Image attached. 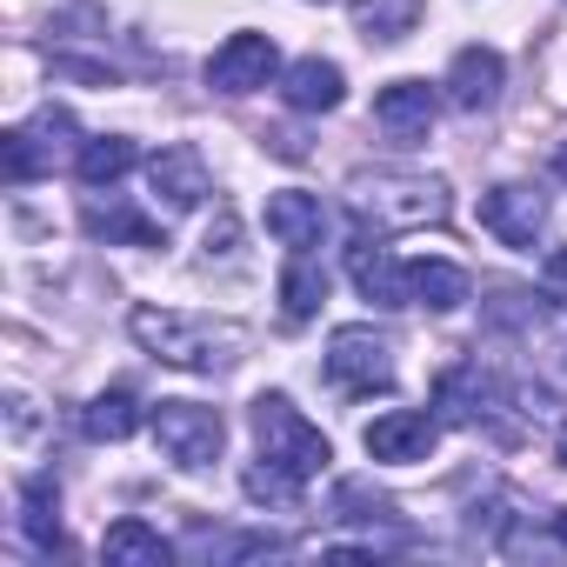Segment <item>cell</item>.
Returning <instances> with one entry per match:
<instances>
[{"label": "cell", "instance_id": "22", "mask_svg": "<svg viewBox=\"0 0 567 567\" xmlns=\"http://www.w3.org/2000/svg\"><path fill=\"white\" fill-rule=\"evenodd\" d=\"M328 301V267L315 254H295L288 267H280V315L288 321H315Z\"/></svg>", "mask_w": 567, "mask_h": 567}, {"label": "cell", "instance_id": "7", "mask_svg": "<svg viewBox=\"0 0 567 567\" xmlns=\"http://www.w3.org/2000/svg\"><path fill=\"white\" fill-rule=\"evenodd\" d=\"M434 408H441V421H454V427H501L507 388H501V374H487L481 361H461V368L441 374ZM501 434H507V427H501Z\"/></svg>", "mask_w": 567, "mask_h": 567}, {"label": "cell", "instance_id": "24", "mask_svg": "<svg viewBox=\"0 0 567 567\" xmlns=\"http://www.w3.org/2000/svg\"><path fill=\"white\" fill-rule=\"evenodd\" d=\"M134 427H141L134 388H107V394H94V401L81 408V434H87V441H127Z\"/></svg>", "mask_w": 567, "mask_h": 567}, {"label": "cell", "instance_id": "26", "mask_svg": "<svg viewBox=\"0 0 567 567\" xmlns=\"http://www.w3.org/2000/svg\"><path fill=\"white\" fill-rule=\"evenodd\" d=\"M554 540L567 547V507H554Z\"/></svg>", "mask_w": 567, "mask_h": 567}, {"label": "cell", "instance_id": "15", "mask_svg": "<svg viewBox=\"0 0 567 567\" xmlns=\"http://www.w3.org/2000/svg\"><path fill=\"white\" fill-rule=\"evenodd\" d=\"M280 101H288L295 114H334V107L348 101V81H341L334 61L308 54V61H295V68H280Z\"/></svg>", "mask_w": 567, "mask_h": 567}, {"label": "cell", "instance_id": "11", "mask_svg": "<svg viewBox=\"0 0 567 567\" xmlns=\"http://www.w3.org/2000/svg\"><path fill=\"white\" fill-rule=\"evenodd\" d=\"M147 187H154V200H161V214H194L207 194H214V181H207V161H200V147H161L154 161H147Z\"/></svg>", "mask_w": 567, "mask_h": 567}, {"label": "cell", "instance_id": "4", "mask_svg": "<svg viewBox=\"0 0 567 567\" xmlns=\"http://www.w3.org/2000/svg\"><path fill=\"white\" fill-rule=\"evenodd\" d=\"M61 161H81V127H74V114H68V107H41L34 121H21V127L0 134V167H8V181H14V187H28V181L54 174Z\"/></svg>", "mask_w": 567, "mask_h": 567}, {"label": "cell", "instance_id": "27", "mask_svg": "<svg viewBox=\"0 0 567 567\" xmlns=\"http://www.w3.org/2000/svg\"><path fill=\"white\" fill-rule=\"evenodd\" d=\"M554 174H560V181H567V141H560V147H554Z\"/></svg>", "mask_w": 567, "mask_h": 567}, {"label": "cell", "instance_id": "19", "mask_svg": "<svg viewBox=\"0 0 567 567\" xmlns=\"http://www.w3.org/2000/svg\"><path fill=\"white\" fill-rule=\"evenodd\" d=\"M101 560L107 567H167L174 560V540L161 527H147V520H114L101 534Z\"/></svg>", "mask_w": 567, "mask_h": 567}, {"label": "cell", "instance_id": "21", "mask_svg": "<svg viewBox=\"0 0 567 567\" xmlns=\"http://www.w3.org/2000/svg\"><path fill=\"white\" fill-rule=\"evenodd\" d=\"M421 28V0H354V34L368 48H394Z\"/></svg>", "mask_w": 567, "mask_h": 567}, {"label": "cell", "instance_id": "14", "mask_svg": "<svg viewBox=\"0 0 567 567\" xmlns=\"http://www.w3.org/2000/svg\"><path fill=\"white\" fill-rule=\"evenodd\" d=\"M267 234H274L280 247H295V254H315V247L328 240V207H321V194H301V187L267 194Z\"/></svg>", "mask_w": 567, "mask_h": 567}, {"label": "cell", "instance_id": "20", "mask_svg": "<svg viewBox=\"0 0 567 567\" xmlns=\"http://www.w3.org/2000/svg\"><path fill=\"white\" fill-rule=\"evenodd\" d=\"M21 534L41 554L61 547V487H54V474H28L21 481Z\"/></svg>", "mask_w": 567, "mask_h": 567}, {"label": "cell", "instance_id": "3", "mask_svg": "<svg viewBox=\"0 0 567 567\" xmlns=\"http://www.w3.org/2000/svg\"><path fill=\"white\" fill-rule=\"evenodd\" d=\"M348 207L361 227L374 234H401V227H427L447 220V181L441 174H408V167H361L348 181Z\"/></svg>", "mask_w": 567, "mask_h": 567}, {"label": "cell", "instance_id": "23", "mask_svg": "<svg viewBox=\"0 0 567 567\" xmlns=\"http://www.w3.org/2000/svg\"><path fill=\"white\" fill-rule=\"evenodd\" d=\"M134 161H141V147L127 134H94V141H81L74 174H81V187H114L121 174H134Z\"/></svg>", "mask_w": 567, "mask_h": 567}, {"label": "cell", "instance_id": "13", "mask_svg": "<svg viewBox=\"0 0 567 567\" xmlns=\"http://www.w3.org/2000/svg\"><path fill=\"white\" fill-rule=\"evenodd\" d=\"M441 87H447V101H454L461 114H487V107L501 101V87H507V61L474 41V48H461V54L447 61V81H441Z\"/></svg>", "mask_w": 567, "mask_h": 567}, {"label": "cell", "instance_id": "16", "mask_svg": "<svg viewBox=\"0 0 567 567\" xmlns=\"http://www.w3.org/2000/svg\"><path fill=\"white\" fill-rule=\"evenodd\" d=\"M81 227L94 234V240H114V247H161V227L141 214V207H127V200H101V187H87V200H81Z\"/></svg>", "mask_w": 567, "mask_h": 567}, {"label": "cell", "instance_id": "1", "mask_svg": "<svg viewBox=\"0 0 567 567\" xmlns=\"http://www.w3.org/2000/svg\"><path fill=\"white\" fill-rule=\"evenodd\" d=\"M254 441H260V461L240 474V487H247V501H260V507H295V501L308 494V481L328 474V461H334L328 434H321L288 394H260V401H254Z\"/></svg>", "mask_w": 567, "mask_h": 567}, {"label": "cell", "instance_id": "5", "mask_svg": "<svg viewBox=\"0 0 567 567\" xmlns=\"http://www.w3.org/2000/svg\"><path fill=\"white\" fill-rule=\"evenodd\" d=\"M321 374L334 394L348 401H368V394H388L394 388V341L374 334V328H334L328 334V354H321Z\"/></svg>", "mask_w": 567, "mask_h": 567}, {"label": "cell", "instance_id": "17", "mask_svg": "<svg viewBox=\"0 0 567 567\" xmlns=\"http://www.w3.org/2000/svg\"><path fill=\"white\" fill-rule=\"evenodd\" d=\"M348 274H354L361 301H374V308H414V301H408V267H401L388 247H374V240L348 247Z\"/></svg>", "mask_w": 567, "mask_h": 567}, {"label": "cell", "instance_id": "2", "mask_svg": "<svg viewBox=\"0 0 567 567\" xmlns=\"http://www.w3.org/2000/svg\"><path fill=\"white\" fill-rule=\"evenodd\" d=\"M134 341L167 361V368H187V374H227L247 348V328L240 321H214V315H181V308H134L127 315Z\"/></svg>", "mask_w": 567, "mask_h": 567}, {"label": "cell", "instance_id": "8", "mask_svg": "<svg viewBox=\"0 0 567 567\" xmlns=\"http://www.w3.org/2000/svg\"><path fill=\"white\" fill-rule=\"evenodd\" d=\"M274 74H280V48H274V34H254V28L227 34L214 48V61H207V87L214 94H254Z\"/></svg>", "mask_w": 567, "mask_h": 567}, {"label": "cell", "instance_id": "6", "mask_svg": "<svg viewBox=\"0 0 567 567\" xmlns=\"http://www.w3.org/2000/svg\"><path fill=\"white\" fill-rule=\"evenodd\" d=\"M154 447L174 461V467H214L220 461V447H227V421H220V408H200V401H161L154 414Z\"/></svg>", "mask_w": 567, "mask_h": 567}, {"label": "cell", "instance_id": "9", "mask_svg": "<svg viewBox=\"0 0 567 567\" xmlns=\"http://www.w3.org/2000/svg\"><path fill=\"white\" fill-rule=\"evenodd\" d=\"M481 227L507 247H534L547 234V194L527 187V181H507V187H487L481 194Z\"/></svg>", "mask_w": 567, "mask_h": 567}, {"label": "cell", "instance_id": "10", "mask_svg": "<svg viewBox=\"0 0 567 567\" xmlns=\"http://www.w3.org/2000/svg\"><path fill=\"white\" fill-rule=\"evenodd\" d=\"M434 441H441V414H421V408H388V414H374L368 434H361V447H368L374 461H388V467L427 461Z\"/></svg>", "mask_w": 567, "mask_h": 567}, {"label": "cell", "instance_id": "25", "mask_svg": "<svg viewBox=\"0 0 567 567\" xmlns=\"http://www.w3.org/2000/svg\"><path fill=\"white\" fill-rule=\"evenodd\" d=\"M334 514L341 520H381V514H394L381 494H368V481H341L334 487Z\"/></svg>", "mask_w": 567, "mask_h": 567}, {"label": "cell", "instance_id": "28", "mask_svg": "<svg viewBox=\"0 0 567 567\" xmlns=\"http://www.w3.org/2000/svg\"><path fill=\"white\" fill-rule=\"evenodd\" d=\"M554 447H560V467H567V427H560V441H554Z\"/></svg>", "mask_w": 567, "mask_h": 567}, {"label": "cell", "instance_id": "12", "mask_svg": "<svg viewBox=\"0 0 567 567\" xmlns=\"http://www.w3.org/2000/svg\"><path fill=\"white\" fill-rule=\"evenodd\" d=\"M434 114H441V94H434L427 81H388V87L374 94V127H381L394 147H414V141H427Z\"/></svg>", "mask_w": 567, "mask_h": 567}, {"label": "cell", "instance_id": "18", "mask_svg": "<svg viewBox=\"0 0 567 567\" xmlns=\"http://www.w3.org/2000/svg\"><path fill=\"white\" fill-rule=\"evenodd\" d=\"M408 301L427 308V315H454V308L474 301V280L454 260H408Z\"/></svg>", "mask_w": 567, "mask_h": 567}]
</instances>
